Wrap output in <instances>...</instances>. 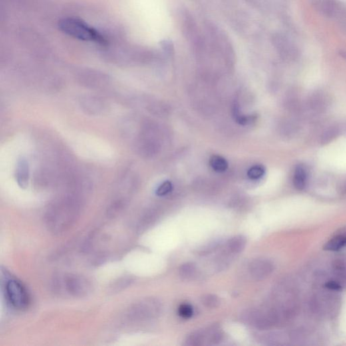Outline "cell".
I'll list each match as a JSON object with an SVG mask.
<instances>
[{
	"label": "cell",
	"mask_w": 346,
	"mask_h": 346,
	"mask_svg": "<svg viewBox=\"0 0 346 346\" xmlns=\"http://www.w3.org/2000/svg\"><path fill=\"white\" fill-rule=\"evenodd\" d=\"M196 272V267L192 263H186L182 265L180 269V276L184 279H192Z\"/></svg>",
	"instance_id": "cell-12"
},
{
	"label": "cell",
	"mask_w": 346,
	"mask_h": 346,
	"mask_svg": "<svg viewBox=\"0 0 346 346\" xmlns=\"http://www.w3.org/2000/svg\"><path fill=\"white\" fill-rule=\"evenodd\" d=\"M246 243V239L244 236L237 235L229 239L227 243V247L231 253H239L244 249Z\"/></svg>",
	"instance_id": "cell-8"
},
{
	"label": "cell",
	"mask_w": 346,
	"mask_h": 346,
	"mask_svg": "<svg viewBox=\"0 0 346 346\" xmlns=\"http://www.w3.org/2000/svg\"><path fill=\"white\" fill-rule=\"evenodd\" d=\"M273 271V265L266 259H256L249 265V272L255 281L263 280Z\"/></svg>",
	"instance_id": "cell-3"
},
{
	"label": "cell",
	"mask_w": 346,
	"mask_h": 346,
	"mask_svg": "<svg viewBox=\"0 0 346 346\" xmlns=\"http://www.w3.org/2000/svg\"><path fill=\"white\" fill-rule=\"evenodd\" d=\"M202 304L207 308L210 309H215L220 305V299L217 295L213 294H208L204 295L202 299Z\"/></svg>",
	"instance_id": "cell-14"
},
{
	"label": "cell",
	"mask_w": 346,
	"mask_h": 346,
	"mask_svg": "<svg viewBox=\"0 0 346 346\" xmlns=\"http://www.w3.org/2000/svg\"><path fill=\"white\" fill-rule=\"evenodd\" d=\"M7 294L10 302L18 309H26L29 305V297L27 289L19 281L11 279L8 281Z\"/></svg>",
	"instance_id": "cell-2"
},
{
	"label": "cell",
	"mask_w": 346,
	"mask_h": 346,
	"mask_svg": "<svg viewBox=\"0 0 346 346\" xmlns=\"http://www.w3.org/2000/svg\"><path fill=\"white\" fill-rule=\"evenodd\" d=\"M329 99L321 92H317L312 95L309 100L310 108L315 112H321L327 110L329 106Z\"/></svg>",
	"instance_id": "cell-6"
},
{
	"label": "cell",
	"mask_w": 346,
	"mask_h": 346,
	"mask_svg": "<svg viewBox=\"0 0 346 346\" xmlns=\"http://www.w3.org/2000/svg\"><path fill=\"white\" fill-rule=\"evenodd\" d=\"M265 174V168L261 166H255L251 167L247 172V176L251 180H257L262 178Z\"/></svg>",
	"instance_id": "cell-15"
},
{
	"label": "cell",
	"mask_w": 346,
	"mask_h": 346,
	"mask_svg": "<svg viewBox=\"0 0 346 346\" xmlns=\"http://www.w3.org/2000/svg\"><path fill=\"white\" fill-rule=\"evenodd\" d=\"M326 287L332 290L339 291L341 290V287L339 283L335 282V281H329L326 284Z\"/></svg>",
	"instance_id": "cell-19"
},
{
	"label": "cell",
	"mask_w": 346,
	"mask_h": 346,
	"mask_svg": "<svg viewBox=\"0 0 346 346\" xmlns=\"http://www.w3.org/2000/svg\"><path fill=\"white\" fill-rule=\"evenodd\" d=\"M172 186L170 182H165L161 184L156 190V194L158 196H164L172 191Z\"/></svg>",
	"instance_id": "cell-17"
},
{
	"label": "cell",
	"mask_w": 346,
	"mask_h": 346,
	"mask_svg": "<svg viewBox=\"0 0 346 346\" xmlns=\"http://www.w3.org/2000/svg\"><path fill=\"white\" fill-rule=\"evenodd\" d=\"M307 182V172L305 167L297 166L293 176V184L295 188L298 190H302L305 188Z\"/></svg>",
	"instance_id": "cell-7"
},
{
	"label": "cell",
	"mask_w": 346,
	"mask_h": 346,
	"mask_svg": "<svg viewBox=\"0 0 346 346\" xmlns=\"http://www.w3.org/2000/svg\"><path fill=\"white\" fill-rule=\"evenodd\" d=\"M178 312L179 315L184 319H190L194 314V310H193L192 306L188 305V304L181 305L179 308Z\"/></svg>",
	"instance_id": "cell-16"
},
{
	"label": "cell",
	"mask_w": 346,
	"mask_h": 346,
	"mask_svg": "<svg viewBox=\"0 0 346 346\" xmlns=\"http://www.w3.org/2000/svg\"><path fill=\"white\" fill-rule=\"evenodd\" d=\"M66 288L74 295H82L88 292L89 285L80 277L70 276L66 280Z\"/></svg>",
	"instance_id": "cell-4"
},
{
	"label": "cell",
	"mask_w": 346,
	"mask_h": 346,
	"mask_svg": "<svg viewBox=\"0 0 346 346\" xmlns=\"http://www.w3.org/2000/svg\"><path fill=\"white\" fill-rule=\"evenodd\" d=\"M204 339V334L200 333V332H194L187 338L186 344L188 345L193 346L201 345H202Z\"/></svg>",
	"instance_id": "cell-13"
},
{
	"label": "cell",
	"mask_w": 346,
	"mask_h": 346,
	"mask_svg": "<svg viewBox=\"0 0 346 346\" xmlns=\"http://www.w3.org/2000/svg\"><path fill=\"white\" fill-rule=\"evenodd\" d=\"M60 29L64 33L82 40V41H94L96 43L104 44L106 40L97 30L90 27L81 20L76 18H64L59 21Z\"/></svg>",
	"instance_id": "cell-1"
},
{
	"label": "cell",
	"mask_w": 346,
	"mask_h": 346,
	"mask_svg": "<svg viewBox=\"0 0 346 346\" xmlns=\"http://www.w3.org/2000/svg\"><path fill=\"white\" fill-rule=\"evenodd\" d=\"M346 246V233L337 235L326 243L325 249L329 251H339Z\"/></svg>",
	"instance_id": "cell-9"
},
{
	"label": "cell",
	"mask_w": 346,
	"mask_h": 346,
	"mask_svg": "<svg viewBox=\"0 0 346 346\" xmlns=\"http://www.w3.org/2000/svg\"><path fill=\"white\" fill-rule=\"evenodd\" d=\"M339 134V128L337 126H331L323 132L321 137L322 144H327L337 138Z\"/></svg>",
	"instance_id": "cell-11"
},
{
	"label": "cell",
	"mask_w": 346,
	"mask_h": 346,
	"mask_svg": "<svg viewBox=\"0 0 346 346\" xmlns=\"http://www.w3.org/2000/svg\"><path fill=\"white\" fill-rule=\"evenodd\" d=\"M161 48L167 55L171 56L174 54V45L170 40L164 39L160 42Z\"/></svg>",
	"instance_id": "cell-18"
},
{
	"label": "cell",
	"mask_w": 346,
	"mask_h": 346,
	"mask_svg": "<svg viewBox=\"0 0 346 346\" xmlns=\"http://www.w3.org/2000/svg\"><path fill=\"white\" fill-rule=\"evenodd\" d=\"M16 179L20 188H27L29 181V168L27 160L25 159L22 158L18 162Z\"/></svg>",
	"instance_id": "cell-5"
},
{
	"label": "cell",
	"mask_w": 346,
	"mask_h": 346,
	"mask_svg": "<svg viewBox=\"0 0 346 346\" xmlns=\"http://www.w3.org/2000/svg\"><path fill=\"white\" fill-rule=\"evenodd\" d=\"M340 192L343 195H346V180L341 184L340 187Z\"/></svg>",
	"instance_id": "cell-20"
},
{
	"label": "cell",
	"mask_w": 346,
	"mask_h": 346,
	"mask_svg": "<svg viewBox=\"0 0 346 346\" xmlns=\"http://www.w3.org/2000/svg\"><path fill=\"white\" fill-rule=\"evenodd\" d=\"M210 164L212 168L217 172H224L228 168V163L226 160L219 156H213L210 158Z\"/></svg>",
	"instance_id": "cell-10"
}]
</instances>
